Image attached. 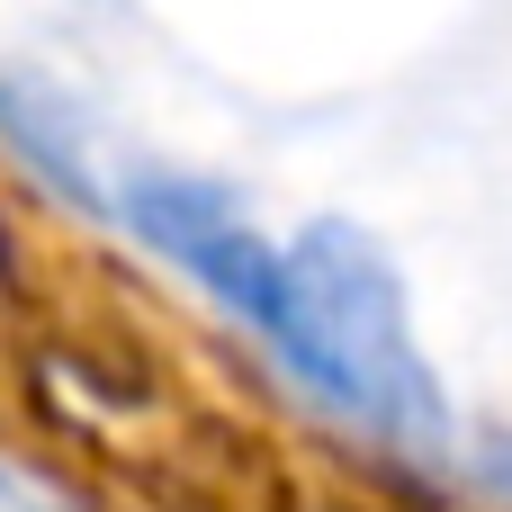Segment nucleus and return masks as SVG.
<instances>
[{"label": "nucleus", "instance_id": "obj_1", "mask_svg": "<svg viewBox=\"0 0 512 512\" xmlns=\"http://www.w3.org/2000/svg\"><path fill=\"white\" fill-rule=\"evenodd\" d=\"M288 315H279V351L297 378H315L333 405H351L360 423H378L387 441L441 450L450 441V405L423 369V342L405 324V288L387 270V252L351 225H306L288 252Z\"/></svg>", "mask_w": 512, "mask_h": 512}, {"label": "nucleus", "instance_id": "obj_2", "mask_svg": "<svg viewBox=\"0 0 512 512\" xmlns=\"http://www.w3.org/2000/svg\"><path fill=\"white\" fill-rule=\"evenodd\" d=\"M126 216H135V234H144L153 252H171L225 315H243L252 333L279 342L288 270H279V252H270L216 189H198V180H135V189H126Z\"/></svg>", "mask_w": 512, "mask_h": 512}]
</instances>
